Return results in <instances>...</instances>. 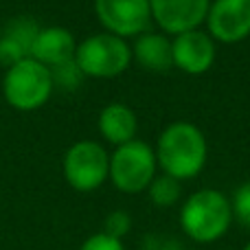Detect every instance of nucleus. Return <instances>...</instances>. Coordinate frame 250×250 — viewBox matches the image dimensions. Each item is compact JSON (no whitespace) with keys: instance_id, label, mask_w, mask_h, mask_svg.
<instances>
[{"instance_id":"1","label":"nucleus","mask_w":250,"mask_h":250,"mask_svg":"<svg viewBox=\"0 0 250 250\" xmlns=\"http://www.w3.org/2000/svg\"><path fill=\"white\" fill-rule=\"evenodd\" d=\"M207 138L193 123H171L158 138L156 163L176 180H191L207 165Z\"/></svg>"},{"instance_id":"2","label":"nucleus","mask_w":250,"mask_h":250,"mask_svg":"<svg viewBox=\"0 0 250 250\" xmlns=\"http://www.w3.org/2000/svg\"><path fill=\"white\" fill-rule=\"evenodd\" d=\"M230 200L217 189H200L185 200L180 208V226L189 239L213 244L229 233L233 224Z\"/></svg>"},{"instance_id":"3","label":"nucleus","mask_w":250,"mask_h":250,"mask_svg":"<svg viewBox=\"0 0 250 250\" xmlns=\"http://www.w3.org/2000/svg\"><path fill=\"white\" fill-rule=\"evenodd\" d=\"M156 151L143 141H129L110 156V178L123 193H141L156 178Z\"/></svg>"},{"instance_id":"4","label":"nucleus","mask_w":250,"mask_h":250,"mask_svg":"<svg viewBox=\"0 0 250 250\" xmlns=\"http://www.w3.org/2000/svg\"><path fill=\"white\" fill-rule=\"evenodd\" d=\"M53 92L51 70L40 62L26 60L13 64L4 75V97L18 110H35L48 101Z\"/></svg>"},{"instance_id":"5","label":"nucleus","mask_w":250,"mask_h":250,"mask_svg":"<svg viewBox=\"0 0 250 250\" xmlns=\"http://www.w3.org/2000/svg\"><path fill=\"white\" fill-rule=\"evenodd\" d=\"M79 70L88 77H117L127 70L132 62V48L123 38L112 33H99L83 40L75 53Z\"/></svg>"},{"instance_id":"6","label":"nucleus","mask_w":250,"mask_h":250,"mask_svg":"<svg viewBox=\"0 0 250 250\" xmlns=\"http://www.w3.org/2000/svg\"><path fill=\"white\" fill-rule=\"evenodd\" d=\"M64 176L77 191H95L110 176V156L99 143L79 141L64 156Z\"/></svg>"},{"instance_id":"7","label":"nucleus","mask_w":250,"mask_h":250,"mask_svg":"<svg viewBox=\"0 0 250 250\" xmlns=\"http://www.w3.org/2000/svg\"><path fill=\"white\" fill-rule=\"evenodd\" d=\"M99 22L117 38L141 35L151 20L149 0H95Z\"/></svg>"},{"instance_id":"8","label":"nucleus","mask_w":250,"mask_h":250,"mask_svg":"<svg viewBox=\"0 0 250 250\" xmlns=\"http://www.w3.org/2000/svg\"><path fill=\"white\" fill-rule=\"evenodd\" d=\"M208 35L233 44L250 35V0H215L207 13Z\"/></svg>"},{"instance_id":"9","label":"nucleus","mask_w":250,"mask_h":250,"mask_svg":"<svg viewBox=\"0 0 250 250\" xmlns=\"http://www.w3.org/2000/svg\"><path fill=\"white\" fill-rule=\"evenodd\" d=\"M208 7L211 0H149L151 18L171 35L198 29L207 20Z\"/></svg>"},{"instance_id":"10","label":"nucleus","mask_w":250,"mask_h":250,"mask_svg":"<svg viewBox=\"0 0 250 250\" xmlns=\"http://www.w3.org/2000/svg\"><path fill=\"white\" fill-rule=\"evenodd\" d=\"M173 48V66L182 73L189 75H202L215 62V42L204 31H187V33L176 35L171 42Z\"/></svg>"},{"instance_id":"11","label":"nucleus","mask_w":250,"mask_h":250,"mask_svg":"<svg viewBox=\"0 0 250 250\" xmlns=\"http://www.w3.org/2000/svg\"><path fill=\"white\" fill-rule=\"evenodd\" d=\"M75 53H77V44L70 31H66L64 26H48V29H40L35 35V42L31 46V60L44 64L46 68H55L75 60Z\"/></svg>"},{"instance_id":"12","label":"nucleus","mask_w":250,"mask_h":250,"mask_svg":"<svg viewBox=\"0 0 250 250\" xmlns=\"http://www.w3.org/2000/svg\"><path fill=\"white\" fill-rule=\"evenodd\" d=\"M38 24L26 18L13 20L11 24L4 29V35L0 38V64L9 66L31 57V46L38 35Z\"/></svg>"},{"instance_id":"13","label":"nucleus","mask_w":250,"mask_h":250,"mask_svg":"<svg viewBox=\"0 0 250 250\" xmlns=\"http://www.w3.org/2000/svg\"><path fill=\"white\" fill-rule=\"evenodd\" d=\"M136 114L123 104H110L99 114V132L112 145L121 147L136 136Z\"/></svg>"},{"instance_id":"14","label":"nucleus","mask_w":250,"mask_h":250,"mask_svg":"<svg viewBox=\"0 0 250 250\" xmlns=\"http://www.w3.org/2000/svg\"><path fill=\"white\" fill-rule=\"evenodd\" d=\"M132 57L147 70L163 73L173 66V48L165 35L160 33H143L138 35L136 44L132 46Z\"/></svg>"},{"instance_id":"15","label":"nucleus","mask_w":250,"mask_h":250,"mask_svg":"<svg viewBox=\"0 0 250 250\" xmlns=\"http://www.w3.org/2000/svg\"><path fill=\"white\" fill-rule=\"evenodd\" d=\"M147 191H149V200L156 204V207L169 208L180 200V180L163 173V176L151 180V185L147 187Z\"/></svg>"},{"instance_id":"16","label":"nucleus","mask_w":250,"mask_h":250,"mask_svg":"<svg viewBox=\"0 0 250 250\" xmlns=\"http://www.w3.org/2000/svg\"><path fill=\"white\" fill-rule=\"evenodd\" d=\"M48 70H51V77H53V86H60L64 90H75L82 83V77H83V73L79 70L75 60L55 66V68H48Z\"/></svg>"},{"instance_id":"17","label":"nucleus","mask_w":250,"mask_h":250,"mask_svg":"<svg viewBox=\"0 0 250 250\" xmlns=\"http://www.w3.org/2000/svg\"><path fill=\"white\" fill-rule=\"evenodd\" d=\"M230 207H233L235 220H237L246 230H250V180L237 187L233 200H230Z\"/></svg>"},{"instance_id":"18","label":"nucleus","mask_w":250,"mask_h":250,"mask_svg":"<svg viewBox=\"0 0 250 250\" xmlns=\"http://www.w3.org/2000/svg\"><path fill=\"white\" fill-rule=\"evenodd\" d=\"M129 229H132V217L125 211H112L104 222V233L117 239H123L129 233Z\"/></svg>"},{"instance_id":"19","label":"nucleus","mask_w":250,"mask_h":250,"mask_svg":"<svg viewBox=\"0 0 250 250\" xmlns=\"http://www.w3.org/2000/svg\"><path fill=\"white\" fill-rule=\"evenodd\" d=\"M79 250H125V246L121 239L110 237V235H105L104 230H101V233L90 235V237L82 244Z\"/></svg>"},{"instance_id":"20","label":"nucleus","mask_w":250,"mask_h":250,"mask_svg":"<svg viewBox=\"0 0 250 250\" xmlns=\"http://www.w3.org/2000/svg\"><path fill=\"white\" fill-rule=\"evenodd\" d=\"M244 250H250V242L246 244V246H244Z\"/></svg>"}]
</instances>
